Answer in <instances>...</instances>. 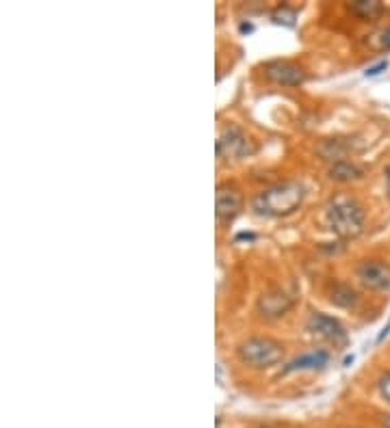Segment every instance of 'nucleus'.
<instances>
[{"label":"nucleus","instance_id":"11","mask_svg":"<svg viewBox=\"0 0 390 428\" xmlns=\"http://www.w3.org/2000/svg\"><path fill=\"white\" fill-rule=\"evenodd\" d=\"M328 175L334 182H356L360 177H364V167L353 163V160H341V163H334L330 167Z\"/></svg>","mask_w":390,"mask_h":428},{"label":"nucleus","instance_id":"6","mask_svg":"<svg viewBox=\"0 0 390 428\" xmlns=\"http://www.w3.org/2000/svg\"><path fill=\"white\" fill-rule=\"evenodd\" d=\"M243 208V195L237 186L221 184L215 193V212L219 221H232Z\"/></svg>","mask_w":390,"mask_h":428},{"label":"nucleus","instance_id":"2","mask_svg":"<svg viewBox=\"0 0 390 428\" xmlns=\"http://www.w3.org/2000/svg\"><path fill=\"white\" fill-rule=\"evenodd\" d=\"M306 197V188L299 182H278L254 197V210L262 217H287L295 212Z\"/></svg>","mask_w":390,"mask_h":428},{"label":"nucleus","instance_id":"18","mask_svg":"<svg viewBox=\"0 0 390 428\" xmlns=\"http://www.w3.org/2000/svg\"><path fill=\"white\" fill-rule=\"evenodd\" d=\"M388 333H390V320H388V325H386V327L382 329V333H380V337H378V342H382V340H384V337H386Z\"/></svg>","mask_w":390,"mask_h":428},{"label":"nucleus","instance_id":"8","mask_svg":"<svg viewBox=\"0 0 390 428\" xmlns=\"http://www.w3.org/2000/svg\"><path fill=\"white\" fill-rule=\"evenodd\" d=\"M308 329L312 333H316L319 337L328 340V342H334V344H345L347 342V331L343 329V325L339 323V320L332 318V316L314 312L308 320Z\"/></svg>","mask_w":390,"mask_h":428},{"label":"nucleus","instance_id":"20","mask_svg":"<svg viewBox=\"0 0 390 428\" xmlns=\"http://www.w3.org/2000/svg\"><path fill=\"white\" fill-rule=\"evenodd\" d=\"M384 426H386V428H390V416H386V418H384Z\"/></svg>","mask_w":390,"mask_h":428},{"label":"nucleus","instance_id":"15","mask_svg":"<svg viewBox=\"0 0 390 428\" xmlns=\"http://www.w3.org/2000/svg\"><path fill=\"white\" fill-rule=\"evenodd\" d=\"M273 22L275 24H285V26H293L295 24V11L293 9H287L282 7L273 13Z\"/></svg>","mask_w":390,"mask_h":428},{"label":"nucleus","instance_id":"10","mask_svg":"<svg viewBox=\"0 0 390 428\" xmlns=\"http://www.w3.org/2000/svg\"><path fill=\"white\" fill-rule=\"evenodd\" d=\"M330 364V353L328 350H312L306 355H299L295 359H291L282 374H293V372H306V370H321Z\"/></svg>","mask_w":390,"mask_h":428},{"label":"nucleus","instance_id":"12","mask_svg":"<svg viewBox=\"0 0 390 428\" xmlns=\"http://www.w3.org/2000/svg\"><path fill=\"white\" fill-rule=\"evenodd\" d=\"M332 303L339 307H353L358 303V292L347 283H336L332 288Z\"/></svg>","mask_w":390,"mask_h":428},{"label":"nucleus","instance_id":"5","mask_svg":"<svg viewBox=\"0 0 390 428\" xmlns=\"http://www.w3.org/2000/svg\"><path fill=\"white\" fill-rule=\"evenodd\" d=\"M358 281L366 290L388 292L390 290V264L382 260H366L356 269Z\"/></svg>","mask_w":390,"mask_h":428},{"label":"nucleus","instance_id":"16","mask_svg":"<svg viewBox=\"0 0 390 428\" xmlns=\"http://www.w3.org/2000/svg\"><path fill=\"white\" fill-rule=\"evenodd\" d=\"M378 387H380V394H382V398H386V400L390 402V372H384V374H382Z\"/></svg>","mask_w":390,"mask_h":428},{"label":"nucleus","instance_id":"4","mask_svg":"<svg viewBox=\"0 0 390 428\" xmlns=\"http://www.w3.org/2000/svg\"><path fill=\"white\" fill-rule=\"evenodd\" d=\"M217 156L221 160H228V163H237V160H243L250 154H254L256 145L254 141L247 136L241 128H226L219 139H217Z\"/></svg>","mask_w":390,"mask_h":428},{"label":"nucleus","instance_id":"3","mask_svg":"<svg viewBox=\"0 0 390 428\" xmlns=\"http://www.w3.org/2000/svg\"><path fill=\"white\" fill-rule=\"evenodd\" d=\"M239 359L250 368H271L282 362L285 357V346L271 337H250L237 348Z\"/></svg>","mask_w":390,"mask_h":428},{"label":"nucleus","instance_id":"7","mask_svg":"<svg viewBox=\"0 0 390 428\" xmlns=\"http://www.w3.org/2000/svg\"><path fill=\"white\" fill-rule=\"evenodd\" d=\"M264 76L271 82L282 84V87H297L306 82V71L295 63L289 61H275L264 67Z\"/></svg>","mask_w":390,"mask_h":428},{"label":"nucleus","instance_id":"14","mask_svg":"<svg viewBox=\"0 0 390 428\" xmlns=\"http://www.w3.org/2000/svg\"><path fill=\"white\" fill-rule=\"evenodd\" d=\"M368 44H371V48H373V50H380V52L390 50V26H384V28H380L378 33L371 35V37H368Z\"/></svg>","mask_w":390,"mask_h":428},{"label":"nucleus","instance_id":"19","mask_svg":"<svg viewBox=\"0 0 390 428\" xmlns=\"http://www.w3.org/2000/svg\"><path fill=\"white\" fill-rule=\"evenodd\" d=\"M386 184H388V190H390V167L386 169Z\"/></svg>","mask_w":390,"mask_h":428},{"label":"nucleus","instance_id":"1","mask_svg":"<svg viewBox=\"0 0 390 428\" xmlns=\"http://www.w3.org/2000/svg\"><path fill=\"white\" fill-rule=\"evenodd\" d=\"M364 208L349 195H336L323 208V225L343 240L360 236L364 231Z\"/></svg>","mask_w":390,"mask_h":428},{"label":"nucleus","instance_id":"17","mask_svg":"<svg viewBox=\"0 0 390 428\" xmlns=\"http://www.w3.org/2000/svg\"><path fill=\"white\" fill-rule=\"evenodd\" d=\"M388 69V61H380L378 65H373V67H368L364 74L368 76V78H373V76H380L382 71H386Z\"/></svg>","mask_w":390,"mask_h":428},{"label":"nucleus","instance_id":"13","mask_svg":"<svg viewBox=\"0 0 390 428\" xmlns=\"http://www.w3.org/2000/svg\"><path fill=\"white\" fill-rule=\"evenodd\" d=\"M351 11L364 17V20H375V17L384 15V5L378 3V0H358V3L351 5Z\"/></svg>","mask_w":390,"mask_h":428},{"label":"nucleus","instance_id":"9","mask_svg":"<svg viewBox=\"0 0 390 428\" xmlns=\"http://www.w3.org/2000/svg\"><path fill=\"white\" fill-rule=\"evenodd\" d=\"M293 307V296H289L282 288H271L262 292L258 298V312L264 318H280Z\"/></svg>","mask_w":390,"mask_h":428}]
</instances>
